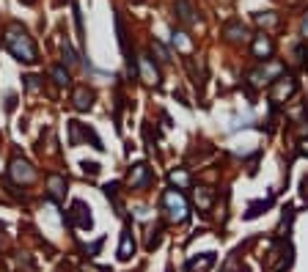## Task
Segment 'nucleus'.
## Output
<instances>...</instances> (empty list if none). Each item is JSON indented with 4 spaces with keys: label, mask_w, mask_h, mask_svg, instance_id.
<instances>
[{
    "label": "nucleus",
    "mask_w": 308,
    "mask_h": 272,
    "mask_svg": "<svg viewBox=\"0 0 308 272\" xmlns=\"http://www.w3.org/2000/svg\"><path fill=\"white\" fill-rule=\"evenodd\" d=\"M306 30H308V20H306Z\"/></svg>",
    "instance_id": "4468645a"
},
{
    "label": "nucleus",
    "mask_w": 308,
    "mask_h": 272,
    "mask_svg": "<svg viewBox=\"0 0 308 272\" xmlns=\"http://www.w3.org/2000/svg\"><path fill=\"white\" fill-rule=\"evenodd\" d=\"M72 209L77 212L75 217H80V228H91L94 220H91V215H85V212H91V209H85V203H83V201H75V203H72Z\"/></svg>",
    "instance_id": "0eeeda50"
},
{
    "label": "nucleus",
    "mask_w": 308,
    "mask_h": 272,
    "mask_svg": "<svg viewBox=\"0 0 308 272\" xmlns=\"http://www.w3.org/2000/svg\"><path fill=\"white\" fill-rule=\"evenodd\" d=\"M6 47L8 52L17 58V61H25V63H36L39 61V49H36L33 39H30L20 25H11L6 30Z\"/></svg>",
    "instance_id": "f257e3e1"
},
{
    "label": "nucleus",
    "mask_w": 308,
    "mask_h": 272,
    "mask_svg": "<svg viewBox=\"0 0 308 272\" xmlns=\"http://www.w3.org/2000/svg\"><path fill=\"white\" fill-rule=\"evenodd\" d=\"M152 181H154V173L146 162H138V165L129 168V184H132L135 190H149Z\"/></svg>",
    "instance_id": "f03ea898"
},
{
    "label": "nucleus",
    "mask_w": 308,
    "mask_h": 272,
    "mask_svg": "<svg viewBox=\"0 0 308 272\" xmlns=\"http://www.w3.org/2000/svg\"><path fill=\"white\" fill-rule=\"evenodd\" d=\"M226 36H229L231 42H239V39H245V28H242V25H229V28H226Z\"/></svg>",
    "instance_id": "1a4fd4ad"
},
{
    "label": "nucleus",
    "mask_w": 308,
    "mask_h": 272,
    "mask_svg": "<svg viewBox=\"0 0 308 272\" xmlns=\"http://www.w3.org/2000/svg\"><path fill=\"white\" fill-rule=\"evenodd\" d=\"M253 52H256V58L270 55V52H273V42H270L267 36H256V47H253Z\"/></svg>",
    "instance_id": "6e6552de"
},
{
    "label": "nucleus",
    "mask_w": 308,
    "mask_h": 272,
    "mask_svg": "<svg viewBox=\"0 0 308 272\" xmlns=\"http://www.w3.org/2000/svg\"><path fill=\"white\" fill-rule=\"evenodd\" d=\"M52 80H55L58 85H69V74L63 72V66H55V69H52Z\"/></svg>",
    "instance_id": "9b49d317"
},
{
    "label": "nucleus",
    "mask_w": 308,
    "mask_h": 272,
    "mask_svg": "<svg viewBox=\"0 0 308 272\" xmlns=\"http://www.w3.org/2000/svg\"><path fill=\"white\" fill-rule=\"evenodd\" d=\"M196 196H201V206L204 209H209V203H212V196L206 193V187H201V193H196Z\"/></svg>",
    "instance_id": "f8f14e48"
},
{
    "label": "nucleus",
    "mask_w": 308,
    "mask_h": 272,
    "mask_svg": "<svg viewBox=\"0 0 308 272\" xmlns=\"http://www.w3.org/2000/svg\"><path fill=\"white\" fill-rule=\"evenodd\" d=\"M162 206H171V220H184L187 217V203H184L182 193H176V190H168L162 196Z\"/></svg>",
    "instance_id": "7ed1b4c3"
},
{
    "label": "nucleus",
    "mask_w": 308,
    "mask_h": 272,
    "mask_svg": "<svg viewBox=\"0 0 308 272\" xmlns=\"http://www.w3.org/2000/svg\"><path fill=\"white\" fill-rule=\"evenodd\" d=\"M132 250H135L132 234H129V228H124V234H121V245H119V258H121V261H127V258L132 256Z\"/></svg>",
    "instance_id": "423d86ee"
},
{
    "label": "nucleus",
    "mask_w": 308,
    "mask_h": 272,
    "mask_svg": "<svg viewBox=\"0 0 308 272\" xmlns=\"http://www.w3.org/2000/svg\"><path fill=\"white\" fill-rule=\"evenodd\" d=\"M8 173L14 176L17 181H25V184H30V181L36 179V171L30 168V162H25V160H14L11 168H8Z\"/></svg>",
    "instance_id": "20e7f679"
},
{
    "label": "nucleus",
    "mask_w": 308,
    "mask_h": 272,
    "mask_svg": "<svg viewBox=\"0 0 308 272\" xmlns=\"http://www.w3.org/2000/svg\"><path fill=\"white\" fill-rule=\"evenodd\" d=\"M91 99H94V94L88 88H83V85L75 88V94H72V102H75L77 110H88V107H91Z\"/></svg>",
    "instance_id": "39448f33"
},
{
    "label": "nucleus",
    "mask_w": 308,
    "mask_h": 272,
    "mask_svg": "<svg viewBox=\"0 0 308 272\" xmlns=\"http://www.w3.org/2000/svg\"><path fill=\"white\" fill-rule=\"evenodd\" d=\"M83 171L85 173H91V176H97L99 173V162H83Z\"/></svg>",
    "instance_id": "ddd939ff"
},
{
    "label": "nucleus",
    "mask_w": 308,
    "mask_h": 272,
    "mask_svg": "<svg viewBox=\"0 0 308 272\" xmlns=\"http://www.w3.org/2000/svg\"><path fill=\"white\" fill-rule=\"evenodd\" d=\"M63 187H66V179H63V176H50V190H52L55 196H61Z\"/></svg>",
    "instance_id": "9d476101"
}]
</instances>
